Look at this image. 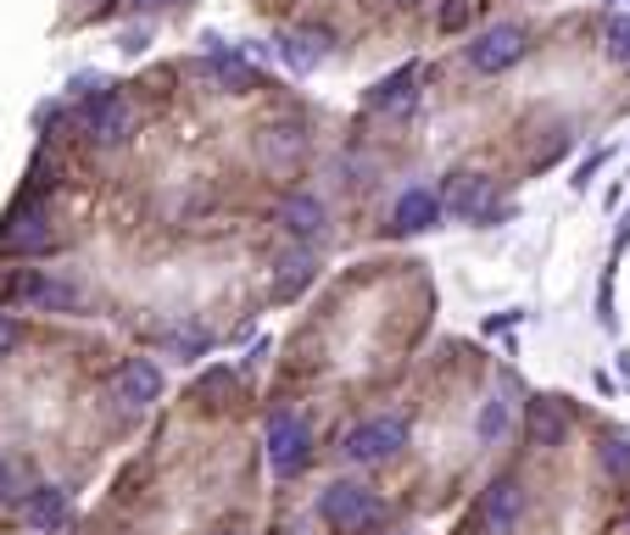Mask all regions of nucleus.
<instances>
[{
    "label": "nucleus",
    "mask_w": 630,
    "mask_h": 535,
    "mask_svg": "<svg viewBox=\"0 0 630 535\" xmlns=\"http://www.w3.org/2000/svg\"><path fill=\"white\" fill-rule=\"evenodd\" d=\"M318 518L335 529V535H363L380 524V496L357 480H329L318 491Z\"/></svg>",
    "instance_id": "obj_1"
},
{
    "label": "nucleus",
    "mask_w": 630,
    "mask_h": 535,
    "mask_svg": "<svg viewBox=\"0 0 630 535\" xmlns=\"http://www.w3.org/2000/svg\"><path fill=\"white\" fill-rule=\"evenodd\" d=\"M408 446V418L402 413H380V418H363V424H351L346 429V440H340V452L351 458V463H385V458H397Z\"/></svg>",
    "instance_id": "obj_2"
},
{
    "label": "nucleus",
    "mask_w": 630,
    "mask_h": 535,
    "mask_svg": "<svg viewBox=\"0 0 630 535\" xmlns=\"http://www.w3.org/2000/svg\"><path fill=\"white\" fill-rule=\"evenodd\" d=\"M313 458V429L302 413H274V424H268V469H274L280 480H296Z\"/></svg>",
    "instance_id": "obj_3"
},
{
    "label": "nucleus",
    "mask_w": 630,
    "mask_h": 535,
    "mask_svg": "<svg viewBox=\"0 0 630 535\" xmlns=\"http://www.w3.org/2000/svg\"><path fill=\"white\" fill-rule=\"evenodd\" d=\"M464 56H469L475 73L497 78V73H508V67L524 56V29H519V23H491V29H480V34L469 40Z\"/></svg>",
    "instance_id": "obj_4"
},
{
    "label": "nucleus",
    "mask_w": 630,
    "mask_h": 535,
    "mask_svg": "<svg viewBox=\"0 0 630 535\" xmlns=\"http://www.w3.org/2000/svg\"><path fill=\"white\" fill-rule=\"evenodd\" d=\"M73 123L96 140V145H123L129 140V129H134V118H129V101L123 96H84L78 101V112H73Z\"/></svg>",
    "instance_id": "obj_5"
},
{
    "label": "nucleus",
    "mask_w": 630,
    "mask_h": 535,
    "mask_svg": "<svg viewBox=\"0 0 630 535\" xmlns=\"http://www.w3.org/2000/svg\"><path fill=\"white\" fill-rule=\"evenodd\" d=\"M7 296L23 302V307H34V313H73L78 307V291L62 285V280H51V274H40V268H23V274L7 285Z\"/></svg>",
    "instance_id": "obj_6"
},
{
    "label": "nucleus",
    "mask_w": 630,
    "mask_h": 535,
    "mask_svg": "<svg viewBox=\"0 0 630 535\" xmlns=\"http://www.w3.org/2000/svg\"><path fill=\"white\" fill-rule=\"evenodd\" d=\"M519 513H524V485L513 474H497L480 496V529L486 535H513L519 529Z\"/></svg>",
    "instance_id": "obj_7"
},
{
    "label": "nucleus",
    "mask_w": 630,
    "mask_h": 535,
    "mask_svg": "<svg viewBox=\"0 0 630 535\" xmlns=\"http://www.w3.org/2000/svg\"><path fill=\"white\" fill-rule=\"evenodd\" d=\"M419 107V67H402L391 73L385 84L369 89V112H385V118H408Z\"/></svg>",
    "instance_id": "obj_8"
},
{
    "label": "nucleus",
    "mask_w": 630,
    "mask_h": 535,
    "mask_svg": "<svg viewBox=\"0 0 630 535\" xmlns=\"http://www.w3.org/2000/svg\"><path fill=\"white\" fill-rule=\"evenodd\" d=\"M446 212L464 218V223H480V218H497V190H491V178H458L453 196H446Z\"/></svg>",
    "instance_id": "obj_9"
},
{
    "label": "nucleus",
    "mask_w": 630,
    "mask_h": 535,
    "mask_svg": "<svg viewBox=\"0 0 630 535\" xmlns=\"http://www.w3.org/2000/svg\"><path fill=\"white\" fill-rule=\"evenodd\" d=\"M156 396H162V369L151 363V357H129V363L118 369V402L151 407Z\"/></svg>",
    "instance_id": "obj_10"
},
{
    "label": "nucleus",
    "mask_w": 630,
    "mask_h": 535,
    "mask_svg": "<svg viewBox=\"0 0 630 535\" xmlns=\"http://www.w3.org/2000/svg\"><path fill=\"white\" fill-rule=\"evenodd\" d=\"M324 56H329V29H291V34H280V62L291 73H313Z\"/></svg>",
    "instance_id": "obj_11"
},
{
    "label": "nucleus",
    "mask_w": 630,
    "mask_h": 535,
    "mask_svg": "<svg viewBox=\"0 0 630 535\" xmlns=\"http://www.w3.org/2000/svg\"><path fill=\"white\" fill-rule=\"evenodd\" d=\"M324 223H329V212H324V201L307 196V190H296V196L280 207V229H285L291 240H318Z\"/></svg>",
    "instance_id": "obj_12"
},
{
    "label": "nucleus",
    "mask_w": 630,
    "mask_h": 535,
    "mask_svg": "<svg viewBox=\"0 0 630 535\" xmlns=\"http://www.w3.org/2000/svg\"><path fill=\"white\" fill-rule=\"evenodd\" d=\"M524 435H530V446H564V435H569V407H564V402H553V396L530 402Z\"/></svg>",
    "instance_id": "obj_13"
},
{
    "label": "nucleus",
    "mask_w": 630,
    "mask_h": 535,
    "mask_svg": "<svg viewBox=\"0 0 630 535\" xmlns=\"http://www.w3.org/2000/svg\"><path fill=\"white\" fill-rule=\"evenodd\" d=\"M56 245V234H51V223H45V207H29L23 218H12V229L0 234V251H51Z\"/></svg>",
    "instance_id": "obj_14"
},
{
    "label": "nucleus",
    "mask_w": 630,
    "mask_h": 535,
    "mask_svg": "<svg viewBox=\"0 0 630 535\" xmlns=\"http://www.w3.org/2000/svg\"><path fill=\"white\" fill-rule=\"evenodd\" d=\"M23 518H29V529H40V535L62 529V524H67V491H62V485L29 491V496H23Z\"/></svg>",
    "instance_id": "obj_15"
},
{
    "label": "nucleus",
    "mask_w": 630,
    "mask_h": 535,
    "mask_svg": "<svg viewBox=\"0 0 630 535\" xmlns=\"http://www.w3.org/2000/svg\"><path fill=\"white\" fill-rule=\"evenodd\" d=\"M435 218H441V196L419 185V190H408V196L397 201V218H391V223H397V234H424Z\"/></svg>",
    "instance_id": "obj_16"
},
{
    "label": "nucleus",
    "mask_w": 630,
    "mask_h": 535,
    "mask_svg": "<svg viewBox=\"0 0 630 535\" xmlns=\"http://www.w3.org/2000/svg\"><path fill=\"white\" fill-rule=\"evenodd\" d=\"M313 268H318V262H313L307 251L285 256V262H280V274H274V296H280V302H291L296 291H307V285H313Z\"/></svg>",
    "instance_id": "obj_17"
},
{
    "label": "nucleus",
    "mask_w": 630,
    "mask_h": 535,
    "mask_svg": "<svg viewBox=\"0 0 630 535\" xmlns=\"http://www.w3.org/2000/svg\"><path fill=\"white\" fill-rule=\"evenodd\" d=\"M207 45H213V78H218L224 89H235V96H240V89H251V78H257V73H251V62L229 56L218 40H207Z\"/></svg>",
    "instance_id": "obj_18"
},
{
    "label": "nucleus",
    "mask_w": 630,
    "mask_h": 535,
    "mask_svg": "<svg viewBox=\"0 0 630 535\" xmlns=\"http://www.w3.org/2000/svg\"><path fill=\"white\" fill-rule=\"evenodd\" d=\"M602 51L630 67V18H624V12H608V18H602Z\"/></svg>",
    "instance_id": "obj_19"
},
{
    "label": "nucleus",
    "mask_w": 630,
    "mask_h": 535,
    "mask_svg": "<svg viewBox=\"0 0 630 535\" xmlns=\"http://www.w3.org/2000/svg\"><path fill=\"white\" fill-rule=\"evenodd\" d=\"M268 156H274V162H291V156H302V129H291V123L268 129Z\"/></svg>",
    "instance_id": "obj_20"
},
{
    "label": "nucleus",
    "mask_w": 630,
    "mask_h": 535,
    "mask_svg": "<svg viewBox=\"0 0 630 535\" xmlns=\"http://www.w3.org/2000/svg\"><path fill=\"white\" fill-rule=\"evenodd\" d=\"M502 429H508V402H486L480 418H475V435H480V440H497Z\"/></svg>",
    "instance_id": "obj_21"
},
{
    "label": "nucleus",
    "mask_w": 630,
    "mask_h": 535,
    "mask_svg": "<svg viewBox=\"0 0 630 535\" xmlns=\"http://www.w3.org/2000/svg\"><path fill=\"white\" fill-rule=\"evenodd\" d=\"M602 469L613 474V480H630V440H602Z\"/></svg>",
    "instance_id": "obj_22"
},
{
    "label": "nucleus",
    "mask_w": 630,
    "mask_h": 535,
    "mask_svg": "<svg viewBox=\"0 0 630 535\" xmlns=\"http://www.w3.org/2000/svg\"><path fill=\"white\" fill-rule=\"evenodd\" d=\"M196 396H213V402H224V396H235V374L229 369H213L202 385H196Z\"/></svg>",
    "instance_id": "obj_23"
},
{
    "label": "nucleus",
    "mask_w": 630,
    "mask_h": 535,
    "mask_svg": "<svg viewBox=\"0 0 630 535\" xmlns=\"http://www.w3.org/2000/svg\"><path fill=\"white\" fill-rule=\"evenodd\" d=\"M23 491V480H18V463L12 458H0V502H12Z\"/></svg>",
    "instance_id": "obj_24"
},
{
    "label": "nucleus",
    "mask_w": 630,
    "mask_h": 535,
    "mask_svg": "<svg viewBox=\"0 0 630 535\" xmlns=\"http://www.w3.org/2000/svg\"><path fill=\"white\" fill-rule=\"evenodd\" d=\"M18 340H23L18 318H7V313H0V357H12V351H18Z\"/></svg>",
    "instance_id": "obj_25"
},
{
    "label": "nucleus",
    "mask_w": 630,
    "mask_h": 535,
    "mask_svg": "<svg viewBox=\"0 0 630 535\" xmlns=\"http://www.w3.org/2000/svg\"><path fill=\"white\" fill-rule=\"evenodd\" d=\"M464 18H469L464 0H446V7H441V29H464Z\"/></svg>",
    "instance_id": "obj_26"
},
{
    "label": "nucleus",
    "mask_w": 630,
    "mask_h": 535,
    "mask_svg": "<svg viewBox=\"0 0 630 535\" xmlns=\"http://www.w3.org/2000/svg\"><path fill=\"white\" fill-rule=\"evenodd\" d=\"M129 7H140V12H151V7H167V0H129Z\"/></svg>",
    "instance_id": "obj_27"
},
{
    "label": "nucleus",
    "mask_w": 630,
    "mask_h": 535,
    "mask_svg": "<svg viewBox=\"0 0 630 535\" xmlns=\"http://www.w3.org/2000/svg\"><path fill=\"white\" fill-rule=\"evenodd\" d=\"M218 535H229V529H218Z\"/></svg>",
    "instance_id": "obj_28"
}]
</instances>
